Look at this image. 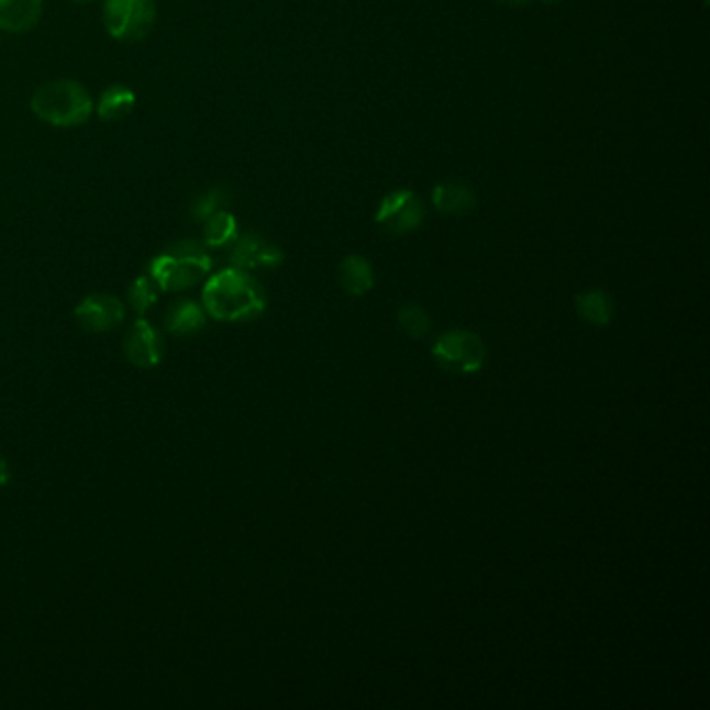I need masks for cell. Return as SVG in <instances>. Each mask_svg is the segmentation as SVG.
Segmentation results:
<instances>
[{"instance_id":"6da1fadb","label":"cell","mask_w":710,"mask_h":710,"mask_svg":"<svg viewBox=\"0 0 710 710\" xmlns=\"http://www.w3.org/2000/svg\"><path fill=\"white\" fill-rule=\"evenodd\" d=\"M265 307L263 286L237 267L209 277L202 290V309L219 321H253L265 313Z\"/></svg>"},{"instance_id":"7a4b0ae2","label":"cell","mask_w":710,"mask_h":710,"mask_svg":"<svg viewBox=\"0 0 710 710\" xmlns=\"http://www.w3.org/2000/svg\"><path fill=\"white\" fill-rule=\"evenodd\" d=\"M213 260L197 240H179L151 260L148 276L160 290L179 292L200 284L211 274Z\"/></svg>"},{"instance_id":"3957f363","label":"cell","mask_w":710,"mask_h":710,"mask_svg":"<svg viewBox=\"0 0 710 710\" xmlns=\"http://www.w3.org/2000/svg\"><path fill=\"white\" fill-rule=\"evenodd\" d=\"M32 111L55 127H76L90 119L95 102L78 81L55 79L42 84L34 92Z\"/></svg>"},{"instance_id":"277c9868","label":"cell","mask_w":710,"mask_h":710,"mask_svg":"<svg viewBox=\"0 0 710 710\" xmlns=\"http://www.w3.org/2000/svg\"><path fill=\"white\" fill-rule=\"evenodd\" d=\"M435 363L454 375H474L486 365V344L481 336L467 330H448L435 337L432 346Z\"/></svg>"},{"instance_id":"5b68a950","label":"cell","mask_w":710,"mask_h":710,"mask_svg":"<svg viewBox=\"0 0 710 710\" xmlns=\"http://www.w3.org/2000/svg\"><path fill=\"white\" fill-rule=\"evenodd\" d=\"M102 20L107 32L119 42L146 38L157 20L155 0H104Z\"/></svg>"},{"instance_id":"8992f818","label":"cell","mask_w":710,"mask_h":710,"mask_svg":"<svg viewBox=\"0 0 710 710\" xmlns=\"http://www.w3.org/2000/svg\"><path fill=\"white\" fill-rule=\"evenodd\" d=\"M425 219V207L421 198L411 190H396L384 198L377 207L375 223L392 234V236H404L414 232Z\"/></svg>"},{"instance_id":"52a82bcc","label":"cell","mask_w":710,"mask_h":710,"mask_svg":"<svg viewBox=\"0 0 710 710\" xmlns=\"http://www.w3.org/2000/svg\"><path fill=\"white\" fill-rule=\"evenodd\" d=\"M284 251L265 240L258 234H244L237 236L232 244V253H230V260L237 269H271V267H279L284 263Z\"/></svg>"},{"instance_id":"ba28073f","label":"cell","mask_w":710,"mask_h":710,"mask_svg":"<svg viewBox=\"0 0 710 710\" xmlns=\"http://www.w3.org/2000/svg\"><path fill=\"white\" fill-rule=\"evenodd\" d=\"M125 358L140 369L157 367L165 356V340L148 321L138 319L123 342Z\"/></svg>"},{"instance_id":"9c48e42d","label":"cell","mask_w":710,"mask_h":710,"mask_svg":"<svg viewBox=\"0 0 710 710\" xmlns=\"http://www.w3.org/2000/svg\"><path fill=\"white\" fill-rule=\"evenodd\" d=\"M125 317V307L119 298L111 295H92L84 298L76 307V319L86 332H111Z\"/></svg>"},{"instance_id":"30bf717a","label":"cell","mask_w":710,"mask_h":710,"mask_svg":"<svg viewBox=\"0 0 710 710\" xmlns=\"http://www.w3.org/2000/svg\"><path fill=\"white\" fill-rule=\"evenodd\" d=\"M432 202L435 209L444 215L453 218H465L469 215L477 204L475 192L463 181H442L437 184L432 192Z\"/></svg>"},{"instance_id":"8fae6325","label":"cell","mask_w":710,"mask_h":710,"mask_svg":"<svg viewBox=\"0 0 710 710\" xmlns=\"http://www.w3.org/2000/svg\"><path fill=\"white\" fill-rule=\"evenodd\" d=\"M337 281L344 292L351 297H365L371 292L375 286V274L371 263L365 257L358 255H348L340 263L337 269Z\"/></svg>"},{"instance_id":"7c38bea8","label":"cell","mask_w":710,"mask_h":710,"mask_svg":"<svg viewBox=\"0 0 710 710\" xmlns=\"http://www.w3.org/2000/svg\"><path fill=\"white\" fill-rule=\"evenodd\" d=\"M42 15V0H0V30L30 32Z\"/></svg>"},{"instance_id":"4fadbf2b","label":"cell","mask_w":710,"mask_h":710,"mask_svg":"<svg viewBox=\"0 0 710 710\" xmlns=\"http://www.w3.org/2000/svg\"><path fill=\"white\" fill-rule=\"evenodd\" d=\"M207 317L204 309L195 300H178L165 315V328L176 336H195L204 330Z\"/></svg>"},{"instance_id":"5bb4252c","label":"cell","mask_w":710,"mask_h":710,"mask_svg":"<svg viewBox=\"0 0 710 710\" xmlns=\"http://www.w3.org/2000/svg\"><path fill=\"white\" fill-rule=\"evenodd\" d=\"M575 307H577V315L596 328L609 325L612 315H614L612 298L604 290H586V292L577 295Z\"/></svg>"},{"instance_id":"9a60e30c","label":"cell","mask_w":710,"mask_h":710,"mask_svg":"<svg viewBox=\"0 0 710 710\" xmlns=\"http://www.w3.org/2000/svg\"><path fill=\"white\" fill-rule=\"evenodd\" d=\"M136 107V95L132 88L123 84L109 86L99 100V115L104 121H119L125 119Z\"/></svg>"},{"instance_id":"2e32d148","label":"cell","mask_w":710,"mask_h":710,"mask_svg":"<svg viewBox=\"0 0 710 710\" xmlns=\"http://www.w3.org/2000/svg\"><path fill=\"white\" fill-rule=\"evenodd\" d=\"M237 237V221L228 211H218L204 221V244L211 248H221L234 244Z\"/></svg>"},{"instance_id":"e0dca14e","label":"cell","mask_w":710,"mask_h":710,"mask_svg":"<svg viewBox=\"0 0 710 710\" xmlns=\"http://www.w3.org/2000/svg\"><path fill=\"white\" fill-rule=\"evenodd\" d=\"M396 321L400 325V330L413 340H423V337L430 334V328H432V321H430V315L423 307L419 304H404L398 309L396 313Z\"/></svg>"},{"instance_id":"ac0fdd59","label":"cell","mask_w":710,"mask_h":710,"mask_svg":"<svg viewBox=\"0 0 710 710\" xmlns=\"http://www.w3.org/2000/svg\"><path fill=\"white\" fill-rule=\"evenodd\" d=\"M158 292H160V288L155 284V279H153V277L140 276L138 279L130 286V292H127L132 309H134L138 315H146V313H148V309L157 304Z\"/></svg>"},{"instance_id":"d6986e66","label":"cell","mask_w":710,"mask_h":710,"mask_svg":"<svg viewBox=\"0 0 710 710\" xmlns=\"http://www.w3.org/2000/svg\"><path fill=\"white\" fill-rule=\"evenodd\" d=\"M225 202H228L225 190L213 188V190L204 192V195L198 198L197 202L192 204V218H195V221H207L211 215H215L218 211H221Z\"/></svg>"},{"instance_id":"ffe728a7","label":"cell","mask_w":710,"mask_h":710,"mask_svg":"<svg viewBox=\"0 0 710 710\" xmlns=\"http://www.w3.org/2000/svg\"><path fill=\"white\" fill-rule=\"evenodd\" d=\"M9 481H11V469H9L7 461L0 456V488H2V486H7Z\"/></svg>"},{"instance_id":"44dd1931","label":"cell","mask_w":710,"mask_h":710,"mask_svg":"<svg viewBox=\"0 0 710 710\" xmlns=\"http://www.w3.org/2000/svg\"><path fill=\"white\" fill-rule=\"evenodd\" d=\"M500 4H507V7H523V4H530L532 0H496Z\"/></svg>"},{"instance_id":"7402d4cb","label":"cell","mask_w":710,"mask_h":710,"mask_svg":"<svg viewBox=\"0 0 710 710\" xmlns=\"http://www.w3.org/2000/svg\"><path fill=\"white\" fill-rule=\"evenodd\" d=\"M544 2H548V4H556V2H561V0H544Z\"/></svg>"}]
</instances>
